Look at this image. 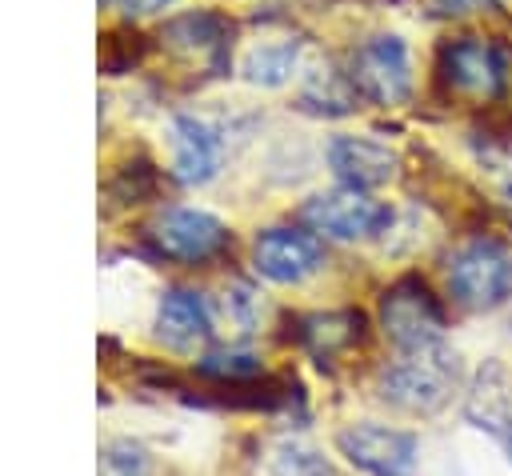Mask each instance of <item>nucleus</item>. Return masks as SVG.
Masks as SVG:
<instances>
[{"instance_id":"f03ea898","label":"nucleus","mask_w":512,"mask_h":476,"mask_svg":"<svg viewBox=\"0 0 512 476\" xmlns=\"http://www.w3.org/2000/svg\"><path fill=\"white\" fill-rule=\"evenodd\" d=\"M456 384V356L440 348H424V352H404L396 364L384 368L380 376V396L400 408V412H436L448 404Z\"/></svg>"},{"instance_id":"dca6fc26","label":"nucleus","mask_w":512,"mask_h":476,"mask_svg":"<svg viewBox=\"0 0 512 476\" xmlns=\"http://www.w3.org/2000/svg\"><path fill=\"white\" fill-rule=\"evenodd\" d=\"M296 52H300L296 40H268V44L252 48L248 60H244V80L248 84H264V88L284 84L292 76V68H296Z\"/></svg>"},{"instance_id":"4be33fe9","label":"nucleus","mask_w":512,"mask_h":476,"mask_svg":"<svg viewBox=\"0 0 512 476\" xmlns=\"http://www.w3.org/2000/svg\"><path fill=\"white\" fill-rule=\"evenodd\" d=\"M484 4H492V0H436L440 12H476Z\"/></svg>"},{"instance_id":"f257e3e1","label":"nucleus","mask_w":512,"mask_h":476,"mask_svg":"<svg viewBox=\"0 0 512 476\" xmlns=\"http://www.w3.org/2000/svg\"><path fill=\"white\" fill-rule=\"evenodd\" d=\"M448 292L456 304L472 312L500 308L512 292V256L504 252V244L492 236H476L460 244L448 260Z\"/></svg>"},{"instance_id":"2eb2a0df","label":"nucleus","mask_w":512,"mask_h":476,"mask_svg":"<svg viewBox=\"0 0 512 476\" xmlns=\"http://www.w3.org/2000/svg\"><path fill=\"white\" fill-rule=\"evenodd\" d=\"M360 336H364L360 312H320V316H308L300 328V340L308 344V352L316 360H332L336 352L352 348Z\"/></svg>"},{"instance_id":"20e7f679","label":"nucleus","mask_w":512,"mask_h":476,"mask_svg":"<svg viewBox=\"0 0 512 476\" xmlns=\"http://www.w3.org/2000/svg\"><path fill=\"white\" fill-rule=\"evenodd\" d=\"M144 236L156 248V256L176 260V264H208L232 240V232L220 216H212L204 208H184V204L156 212L152 224L144 228Z\"/></svg>"},{"instance_id":"0eeeda50","label":"nucleus","mask_w":512,"mask_h":476,"mask_svg":"<svg viewBox=\"0 0 512 476\" xmlns=\"http://www.w3.org/2000/svg\"><path fill=\"white\" fill-rule=\"evenodd\" d=\"M440 80L464 100H496L504 88V56L484 36H456L440 48Z\"/></svg>"},{"instance_id":"aec40b11","label":"nucleus","mask_w":512,"mask_h":476,"mask_svg":"<svg viewBox=\"0 0 512 476\" xmlns=\"http://www.w3.org/2000/svg\"><path fill=\"white\" fill-rule=\"evenodd\" d=\"M200 368L208 376H224V380H244V376H256V360L248 352H212L200 360Z\"/></svg>"},{"instance_id":"7ed1b4c3","label":"nucleus","mask_w":512,"mask_h":476,"mask_svg":"<svg viewBox=\"0 0 512 476\" xmlns=\"http://www.w3.org/2000/svg\"><path fill=\"white\" fill-rule=\"evenodd\" d=\"M380 328L400 352L440 348L444 308L420 276H404L380 296Z\"/></svg>"},{"instance_id":"f8f14e48","label":"nucleus","mask_w":512,"mask_h":476,"mask_svg":"<svg viewBox=\"0 0 512 476\" xmlns=\"http://www.w3.org/2000/svg\"><path fill=\"white\" fill-rule=\"evenodd\" d=\"M160 40L212 72H220L228 60V20L216 12H180L160 28Z\"/></svg>"},{"instance_id":"f3484780","label":"nucleus","mask_w":512,"mask_h":476,"mask_svg":"<svg viewBox=\"0 0 512 476\" xmlns=\"http://www.w3.org/2000/svg\"><path fill=\"white\" fill-rule=\"evenodd\" d=\"M264 476H332V472H328V460L316 448H308L300 440H280L268 452Z\"/></svg>"},{"instance_id":"423d86ee","label":"nucleus","mask_w":512,"mask_h":476,"mask_svg":"<svg viewBox=\"0 0 512 476\" xmlns=\"http://www.w3.org/2000/svg\"><path fill=\"white\" fill-rule=\"evenodd\" d=\"M300 220L332 240H368L376 232H384L392 224V208L360 188H332V192H316L312 200H304Z\"/></svg>"},{"instance_id":"6e6552de","label":"nucleus","mask_w":512,"mask_h":476,"mask_svg":"<svg viewBox=\"0 0 512 476\" xmlns=\"http://www.w3.org/2000/svg\"><path fill=\"white\" fill-rule=\"evenodd\" d=\"M336 448L352 468L368 476H412L420 452L412 432L388 424H348L336 432Z\"/></svg>"},{"instance_id":"9b49d317","label":"nucleus","mask_w":512,"mask_h":476,"mask_svg":"<svg viewBox=\"0 0 512 476\" xmlns=\"http://www.w3.org/2000/svg\"><path fill=\"white\" fill-rule=\"evenodd\" d=\"M464 416L488 432L512 460V388H508V372L500 364H484L464 396Z\"/></svg>"},{"instance_id":"1a4fd4ad","label":"nucleus","mask_w":512,"mask_h":476,"mask_svg":"<svg viewBox=\"0 0 512 476\" xmlns=\"http://www.w3.org/2000/svg\"><path fill=\"white\" fill-rule=\"evenodd\" d=\"M252 264L264 280L272 284H300L304 276H312L324 264V244L316 232L308 228H292V224H276L264 228L252 244Z\"/></svg>"},{"instance_id":"9d476101","label":"nucleus","mask_w":512,"mask_h":476,"mask_svg":"<svg viewBox=\"0 0 512 476\" xmlns=\"http://www.w3.org/2000/svg\"><path fill=\"white\" fill-rule=\"evenodd\" d=\"M328 168L336 172V180L344 188L368 192V188H380L396 176L400 156L372 136H336L328 144Z\"/></svg>"},{"instance_id":"6ab92c4d","label":"nucleus","mask_w":512,"mask_h":476,"mask_svg":"<svg viewBox=\"0 0 512 476\" xmlns=\"http://www.w3.org/2000/svg\"><path fill=\"white\" fill-rule=\"evenodd\" d=\"M156 188V172H152V164H124V168H116V176L108 180V196H116L120 204H136L140 196H148Z\"/></svg>"},{"instance_id":"a211bd4d","label":"nucleus","mask_w":512,"mask_h":476,"mask_svg":"<svg viewBox=\"0 0 512 476\" xmlns=\"http://www.w3.org/2000/svg\"><path fill=\"white\" fill-rule=\"evenodd\" d=\"M100 476H148V452L136 440H112L100 452Z\"/></svg>"},{"instance_id":"39448f33","label":"nucleus","mask_w":512,"mask_h":476,"mask_svg":"<svg viewBox=\"0 0 512 476\" xmlns=\"http://www.w3.org/2000/svg\"><path fill=\"white\" fill-rule=\"evenodd\" d=\"M348 84L356 88V96H364L380 108H392V104L408 100V92H412L408 44L396 32L368 36L348 60Z\"/></svg>"},{"instance_id":"ddd939ff","label":"nucleus","mask_w":512,"mask_h":476,"mask_svg":"<svg viewBox=\"0 0 512 476\" xmlns=\"http://www.w3.org/2000/svg\"><path fill=\"white\" fill-rule=\"evenodd\" d=\"M156 336L184 352V348H196L212 336V312L204 304L200 292L192 288H168L160 292V304H156Z\"/></svg>"},{"instance_id":"412c9836","label":"nucleus","mask_w":512,"mask_h":476,"mask_svg":"<svg viewBox=\"0 0 512 476\" xmlns=\"http://www.w3.org/2000/svg\"><path fill=\"white\" fill-rule=\"evenodd\" d=\"M100 4H116V8L128 12V16H144V12H160V8L172 4V0H100Z\"/></svg>"},{"instance_id":"4468645a","label":"nucleus","mask_w":512,"mask_h":476,"mask_svg":"<svg viewBox=\"0 0 512 476\" xmlns=\"http://www.w3.org/2000/svg\"><path fill=\"white\" fill-rule=\"evenodd\" d=\"M220 168V140L196 116H172V172L180 184H208Z\"/></svg>"}]
</instances>
